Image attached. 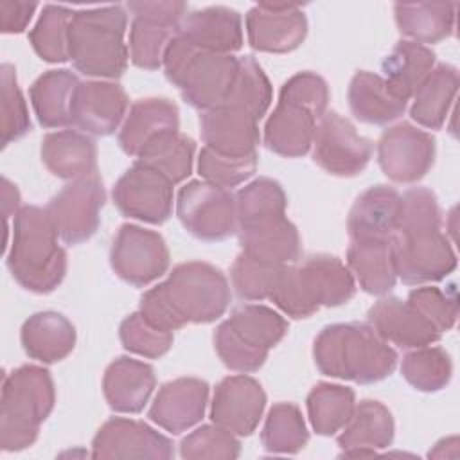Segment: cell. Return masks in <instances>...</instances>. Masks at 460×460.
Returning <instances> with one entry per match:
<instances>
[{
    "label": "cell",
    "instance_id": "cell-1",
    "mask_svg": "<svg viewBox=\"0 0 460 460\" xmlns=\"http://www.w3.org/2000/svg\"><path fill=\"white\" fill-rule=\"evenodd\" d=\"M397 277L408 286L438 282L456 268V253L442 232L437 196L413 187L401 196V210L392 234Z\"/></svg>",
    "mask_w": 460,
    "mask_h": 460
},
{
    "label": "cell",
    "instance_id": "cell-2",
    "mask_svg": "<svg viewBox=\"0 0 460 460\" xmlns=\"http://www.w3.org/2000/svg\"><path fill=\"white\" fill-rule=\"evenodd\" d=\"M232 300L221 270L208 262L189 261L172 268L169 277L140 298V313L153 325L176 331L187 323H210L225 314Z\"/></svg>",
    "mask_w": 460,
    "mask_h": 460
},
{
    "label": "cell",
    "instance_id": "cell-3",
    "mask_svg": "<svg viewBox=\"0 0 460 460\" xmlns=\"http://www.w3.org/2000/svg\"><path fill=\"white\" fill-rule=\"evenodd\" d=\"M316 368L329 377L372 385L388 377L397 365V352L368 323H332L314 340Z\"/></svg>",
    "mask_w": 460,
    "mask_h": 460
},
{
    "label": "cell",
    "instance_id": "cell-4",
    "mask_svg": "<svg viewBox=\"0 0 460 460\" xmlns=\"http://www.w3.org/2000/svg\"><path fill=\"white\" fill-rule=\"evenodd\" d=\"M58 232L45 208L27 205L14 214L7 268L27 291L47 295L66 275V252L58 244Z\"/></svg>",
    "mask_w": 460,
    "mask_h": 460
},
{
    "label": "cell",
    "instance_id": "cell-5",
    "mask_svg": "<svg viewBox=\"0 0 460 460\" xmlns=\"http://www.w3.org/2000/svg\"><path fill=\"white\" fill-rule=\"evenodd\" d=\"M356 293L354 275L338 257L309 255L284 266L270 300L291 318H307L320 307H336Z\"/></svg>",
    "mask_w": 460,
    "mask_h": 460
},
{
    "label": "cell",
    "instance_id": "cell-6",
    "mask_svg": "<svg viewBox=\"0 0 460 460\" xmlns=\"http://www.w3.org/2000/svg\"><path fill=\"white\" fill-rule=\"evenodd\" d=\"M128 14L122 5L74 11L68 27V56L84 75L117 79L128 68L124 43Z\"/></svg>",
    "mask_w": 460,
    "mask_h": 460
},
{
    "label": "cell",
    "instance_id": "cell-7",
    "mask_svg": "<svg viewBox=\"0 0 460 460\" xmlns=\"http://www.w3.org/2000/svg\"><path fill=\"white\" fill-rule=\"evenodd\" d=\"M56 402L52 376L47 368L22 365L2 377L0 449L22 451L38 438L40 426Z\"/></svg>",
    "mask_w": 460,
    "mask_h": 460
},
{
    "label": "cell",
    "instance_id": "cell-8",
    "mask_svg": "<svg viewBox=\"0 0 460 460\" xmlns=\"http://www.w3.org/2000/svg\"><path fill=\"white\" fill-rule=\"evenodd\" d=\"M164 70L189 106L207 111L219 106L232 92L239 58L203 50L176 34L165 50Z\"/></svg>",
    "mask_w": 460,
    "mask_h": 460
},
{
    "label": "cell",
    "instance_id": "cell-9",
    "mask_svg": "<svg viewBox=\"0 0 460 460\" xmlns=\"http://www.w3.org/2000/svg\"><path fill=\"white\" fill-rule=\"evenodd\" d=\"M288 332V322L261 304L237 305L214 332V349L223 365L234 372L259 370L270 349Z\"/></svg>",
    "mask_w": 460,
    "mask_h": 460
},
{
    "label": "cell",
    "instance_id": "cell-10",
    "mask_svg": "<svg viewBox=\"0 0 460 460\" xmlns=\"http://www.w3.org/2000/svg\"><path fill=\"white\" fill-rule=\"evenodd\" d=\"M176 216L183 228L201 241H225L237 234L235 196L205 180H192L180 189Z\"/></svg>",
    "mask_w": 460,
    "mask_h": 460
},
{
    "label": "cell",
    "instance_id": "cell-11",
    "mask_svg": "<svg viewBox=\"0 0 460 460\" xmlns=\"http://www.w3.org/2000/svg\"><path fill=\"white\" fill-rule=\"evenodd\" d=\"M106 192L99 172L66 183L45 207L59 239L65 244H81L99 228Z\"/></svg>",
    "mask_w": 460,
    "mask_h": 460
},
{
    "label": "cell",
    "instance_id": "cell-12",
    "mask_svg": "<svg viewBox=\"0 0 460 460\" xmlns=\"http://www.w3.org/2000/svg\"><path fill=\"white\" fill-rule=\"evenodd\" d=\"M372 142L358 135L352 122L336 111H325L314 128L313 160L332 176H356L372 158Z\"/></svg>",
    "mask_w": 460,
    "mask_h": 460
},
{
    "label": "cell",
    "instance_id": "cell-13",
    "mask_svg": "<svg viewBox=\"0 0 460 460\" xmlns=\"http://www.w3.org/2000/svg\"><path fill=\"white\" fill-rule=\"evenodd\" d=\"M117 277L131 286H147L169 268V250L158 232L138 225H122L110 250Z\"/></svg>",
    "mask_w": 460,
    "mask_h": 460
},
{
    "label": "cell",
    "instance_id": "cell-14",
    "mask_svg": "<svg viewBox=\"0 0 460 460\" xmlns=\"http://www.w3.org/2000/svg\"><path fill=\"white\" fill-rule=\"evenodd\" d=\"M172 185L162 172L135 160L117 180L111 198L122 216L162 225L172 214Z\"/></svg>",
    "mask_w": 460,
    "mask_h": 460
},
{
    "label": "cell",
    "instance_id": "cell-15",
    "mask_svg": "<svg viewBox=\"0 0 460 460\" xmlns=\"http://www.w3.org/2000/svg\"><path fill=\"white\" fill-rule=\"evenodd\" d=\"M377 162L392 181L415 183L435 162V138L408 122L395 124L377 142Z\"/></svg>",
    "mask_w": 460,
    "mask_h": 460
},
{
    "label": "cell",
    "instance_id": "cell-16",
    "mask_svg": "<svg viewBox=\"0 0 460 460\" xmlns=\"http://www.w3.org/2000/svg\"><path fill=\"white\" fill-rule=\"evenodd\" d=\"M246 34L259 52H291L307 36V18L298 4L261 2L246 14Z\"/></svg>",
    "mask_w": 460,
    "mask_h": 460
},
{
    "label": "cell",
    "instance_id": "cell-17",
    "mask_svg": "<svg viewBox=\"0 0 460 460\" xmlns=\"http://www.w3.org/2000/svg\"><path fill=\"white\" fill-rule=\"evenodd\" d=\"M172 442L142 420L113 417L92 440L93 458H172Z\"/></svg>",
    "mask_w": 460,
    "mask_h": 460
},
{
    "label": "cell",
    "instance_id": "cell-18",
    "mask_svg": "<svg viewBox=\"0 0 460 460\" xmlns=\"http://www.w3.org/2000/svg\"><path fill=\"white\" fill-rule=\"evenodd\" d=\"M266 408L261 383L250 376H228L214 390L210 419L234 435L248 437L255 431Z\"/></svg>",
    "mask_w": 460,
    "mask_h": 460
},
{
    "label": "cell",
    "instance_id": "cell-19",
    "mask_svg": "<svg viewBox=\"0 0 460 460\" xmlns=\"http://www.w3.org/2000/svg\"><path fill=\"white\" fill-rule=\"evenodd\" d=\"M259 119L248 110L221 102L219 106L201 111L199 135L207 147L228 156H248L257 153L261 140Z\"/></svg>",
    "mask_w": 460,
    "mask_h": 460
},
{
    "label": "cell",
    "instance_id": "cell-20",
    "mask_svg": "<svg viewBox=\"0 0 460 460\" xmlns=\"http://www.w3.org/2000/svg\"><path fill=\"white\" fill-rule=\"evenodd\" d=\"M128 102L124 88L117 83H79L72 99L70 126L90 135H111L124 119Z\"/></svg>",
    "mask_w": 460,
    "mask_h": 460
},
{
    "label": "cell",
    "instance_id": "cell-21",
    "mask_svg": "<svg viewBox=\"0 0 460 460\" xmlns=\"http://www.w3.org/2000/svg\"><path fill=\"white\" fill-rule=\"evenodd\" d=\"M368 325L385 340L401 349H419L440 340V332L408 300L385 296L367 313Z\"/></svg>",
    "mask_w": 460,
    "mask_h": 460
},
{
    "label": "cell",
    "instance_id": "cell-22",
    "mask_svg": "<svg viewBox=\"0 0 460 460\" xmlns=\"http://www.w3.org/2000/svg\"><path fill=\"white\" fill-rule=\"evenodd\" d=\"M207 401V381L198 377H178L162 385L147 417L165 431L178 435L203 419Z\"/></svg>",
    "mask_w": 460,
    "mask_h": 460
},
{
    "label": "cell",
    "instance_id": "cell-23",
    "mask_svg": "<svg viewBox=\"0 0 460 460\" xmlns=\"http://www.w3.org/2000/svg\"><path fill=\"white\" fill-rule=\"evenodd\" d=\"M316 119L320 117L307 106L279 95V104L264 126L266 147L286 158L307 155L313 146Z\"/></svg>",
    "mask_w": 460,
    "mask_h": 460
},
{
    "label": "cell",
    "instance_id": "cell-24",
    "mask_svg": "<svg viewBox=\"0 0 460 460\" xmlns=\"http://www.w3.org/2000/svg\"><path fill=\"white\" fill-rule=\"evenodd\" d=\"M178 36L203 50L232 54L243 47L241 14L225 5L194 11L181 20Z\"/></svg>",
    "mask_w": 460,
    "mask_h": 460
},
{
    "label": "cell",
    "instance_id": "cell-25",
    "mask_svg": "<svg viewBox=\"0 0 460 460\" xmlns=\"http://www.w3.org/2000/svg\"><path fill=\"white\" fill-rule=\"evenodd\" d=\"M338 446L341 456H370L377 449H385L394 440V417L390 410L372 399H363L341 428Z\"/></svg>",
    "mask_w": 460,
    "mask_h": 460
},
{
    "label": "cell",
    "instance_id": "cell-26",
    "mask_svg": "<svg viewBox=\"0 0 460 460\" xmlns=\"http://www.w3.org/2000/svg\"><path fill=\"white\" fill-rule=\"evenodd\" d=\"M180 126L178 106L165 97H149L135 101L119 131V146L129 156L140 151L162 135L176 133Z\"/></svg>",
    "mask_w": 460,
    "mask_h": 460
},
{
    "label": "cell",
    "instance_id": "cell-27",
    "mask_svg": "<svg viewBox=\"0 0 460 460\" xmlns=\"http://www.w3.org/2000/svg\"><path fill=\"white\" fill-rule=\"evenodd\" d=\"M156 385L151 365L120 356L111 361L102 377V392L111 410L119 413H138L147 404Z\"/></svg>",
    "mask_w": 460,
    "mask_h": 460
},
{
    "label": "cell",
    "instance_id": "cell-28",
    "mask_svg": "<svg viewBox=\"0 0 460 460\" xmlns=\"http://www.w3.org/2000/svg\"><path fill=\"white\" fill-rule=\"evenodd\" d=\"M401 210V194L388 185L363 190L347 219L350 239H392Z\"/></svg>",
    "mask_w": 460,
    "mask_h": 460
},
{
    "label": "cell",
    "instance_id": "cell-29",
    "mask_svg": "<svg viewBox=\"0 0 460 460\" xmlns=\"http://www.w3.org/2000/svg\"><path fill=\"white\" fill-rule=\"evenodd\" d=\"M25 354L41 363H58L75 347V327L56 311H40L29 316L20 332Z\"/></svg>",
    "mask_w": 460,
    "mask_h": 460
},
{
    "label": "cell",
    "instance_id": "cell-30",
    "mask_svg": "<svg viewBox=\"0 0 460 460\" xmlns=\"http://www.w3.org/2000/svg\"><path fill=\"white\" fill-rule=\"evenodd\" d=\"M41 162L58 178L77 180L97 169V146L86 133L63 129L41 140Z\"/></svg>",
    "mask_w": 460,
    "mask_h": 460
},
{
    "label": "cell",
    "instance_id": "cell-31",
    "mask_svg": "<svg viewBox=\"0 0 460 460\" xmlns=\"http://www.w3.org/2000/svg\"><path fill=\"white\" fill-rule=\"evenodd\" d=\"M347 264L365 293L386 295L395 286L392 239H350Z\"/></svg>",
    "mask_w": 460,
    "mask_h": 460
},
{
    "label": "cell",
    "instance_id": "cell-32",
    "mask_svg": "<svg viewBox=\"0 0 460 460\" xmlns=\"http://www.w3.org/2000/svg\"><path fill=\"white\" fill-rule=\"evenodd\" d=\"M349 106L359 122L385 126L404 113L406 101L388 88L383 75L359 70L349 84Z\"/></svg>",
    "mask_w": 460,
    "mask_h": 460
},
{
    "label": "cell",
    "instance_id": "cell-33",
    "mask_svg": "<svg viewBox=\"0 0 460 460\" xmlns=\"http://www.w3.org/2000/svg\"><path fill=\"white\" fill-rule=\"evenodd\" d=\"M433 66V50L410 40H401L399 43H395V47L381 65L385 74L383 79L386 81L388 88L406 102L428 79Z\"/></svg>",
    "mask_w": 460,
    "mask_h": 460
},
{
    "label": "cell",
    "instance_id": "cell-34",
    "mask_svg": "<svg viewBox=\"0 0 460 460\" xmlns=\"http://www.w3.org/2000/svg\"><path fill=\"white\" fill-rule=\"evenodd\" d=\"M237 237L243 253L253 259L279 266L295 264L300 259V235L296 226L288 217H280L261 226L237 230Z\"/></svg>",
    "mask_w": 460,
    "mask_h": 460
},
{
    "label": "cell",
    "instance_id": "cell-35",
    "mask_svg": "<svg viewBox=\"0 0 460 460\" xmlns=\"http://www.w3.org/2000/svg\"><path fill=\"white\" fill-rule=\"evenodd\" d=\"M79 79L72 70L59 68L41 74L29 88L38 122L43 128L70 126V108Z\"/></svg>",
    "mask_w": 460,
    "mask_h": 460
},
{
    "label": "cell",
    "instance_id": "cell-36",
    "mask_svg": "<svg viewBox=\"0 0 460 460\" xmlns=\"http://www.w3.org/2000/svg\"><path fill=\"white\" fill-rule=\"evenodd\" d=\"M453 2H404L395 4V23L401 34L415 43H438L453 34L455 29Z\"/></svg>",
    "mask_w": 460,
    "mask_h": 460
},
{
    "label": "cell",
    "instance_id": "cell-37",
    "mask_svg": "<svg viewBox=\"0 0 460 460\" xmlns=\"http://www.w3.org/2000/svg\"><path fill=\"white\" fill-rule=\"evenodd\" d=\"M458 90V70L442 63L431 70L428 79L413 93L410 117L428 129H440Z\"/></svg>",
    "mask_w": 460,
    "mask_h": 460
},
{
    "label": "cell",
    "instance_id": "cell-38",
    "mask_svg": "<svg viewBox=\"0 0 460 460\" xmlns=\"http://www.w3.org/2000/svg\"><path fill=\"white\" fill-rule=\"evenodd\" d=\"M288 198L282 185L271 178H257L237 190V230L253 228L286 216Z\"/></svg>",
    "mask_w": 460,
    "mask_h": 460
},
{
    "label": "cell",
    "instance_id": "cell-39",
    "mask_svg": "<svg viewBox=\"0 0 460 460\" xmlns=\"http://www.w3.org/2000/svg\"><path fill=\"white\" fill-rule=\"evenodd\" d=\"M356 394L349 386L318 383L307 395V413L313 429L318 435L331 437L340 431L354 411Z\"/></svg>",
    "mask_w": 460,
    "mask_h": 460
},
{
    "label": "cell",
    "instance_id": "cell-40",
    "mask_svg": "<svg viewBox=\"0 0 460 460\" xmlns=\"http://www.w3.org/2000/svg\"><path fill=\"white\" fill-rule=\"evenodd\" d=\"M194 151V140L176 131L149 142L137 156V162L156 169L172 183H180L192 172Z\"/></svg>",
    "mask_w": 460,
    "mask_h": 460
},
{
    "label": "cell",
    "instance_id": "cell-41",
    "mask_svg": "<svg viewBox=\"0 0 460 460\" xmlns=\"http://www.w3.org/2000/svg\"><path fill=\"white\" fill-rule=\"evenodd\" d=\"M309 440L302 411L293 402H277L268 411L261 442L268 453L295 455Z\"/></svg>",
    "mask_w": 460,
    "mask_h": 460
},
{
    "label": "cell",
    "instance_id": "cell-42",
    "mask_svg": "<svg viewBox=\"0 0 460 460\" xmlns=\"http://www.w3.org/2000/svg\"><path fill=\"white\" fill-rule=\"evenodd\" d=\"M74 11L65 5L47 4L29 32L34 52L47 63H63L68 56V27Z\"/></svg>",
    "mask_w": 460,
    "mask_h": 460
},
{
    "label": "cell",
    "instance_id": "cell-43",
    "mask_svg": "<svg viewBox=\"0 0 460 460\" xmlns=\"http://www.w3.org/2000/svg\"><path fill=\"white\" fill-rule=\"evenodd\" d=\"M401 374L415 390L438 392L451 381L453 363L442 347L426 345L402 358Z\"/></svg>",
    "mask_w": 460,
    "mask_h": 460
},
{
    "label": "cell",
    "instance_id": "cell-44",
    "mask_svg": "<svg viewBox=\"0 0 460 460\" xmlns=\"http://www.w3.org/2000/svg\"><path fill=\"white\" fill-rule=\"evenodd\" d=\"M176 34L178 27L144 18H133L128 47L131 63L144 70H156L164 66L165 50Z\"/></svg>",
    "mask_w": 460,
    "mask_h": 460
},
{
    "label": "cell",
    "instance_id": "cell-45",
    "mask_svg": "<svg viewBox=\"0 0 460 460\" xmlns=\"http://www.w3.org/2000/svg\"><path fill=\"white\" fill-rule=\"evenodd\" d=\"M273 99V90L268 75L261 68V65L253 59V56L239 58V74L232 86V92L223 102L237 104L250 113H253L259 120L268 111Z\"/></svg>",
    "mask_w": 460,
    "mask_h": 460
},
{
    "label": "cell",
    "instance_id": "cell-46",
    "mask_svg": "<svg viewBox=\"0 0 460 460\" xmlns=\"http://www.w3.org/2000/svg\"><path fill=\"white\" fill-rule=\"evenodd\" d=\"M284 266L253 259L241 252L230 268L232 288L241 300L255 302L270 298Z\"/></svg>",
    "mask_w": 460,
    "mask_h": 460
},
{
    "label": "cell",
    "instance_id": "cell-47",
    "mask_svg": "<svg viewBox=\"0 0 460 460\" xmlns=\"http://www.w3.org/2000/svg\"><path fill=\"white\" fill-rule=\"evenodd\" d=\"M0 135L2 147L22 138L31 131V117L27 102L16 81V70L13 65H2V92H0Z\"/></svg>",
    "mask_w": 460,
    "mask_h": 460
},
{
    "label": "cell",
    "instance_id": "cell-48",
    "mask_svg": "<svg viewBox=\"0 0 460 460\" xmlns=\"http://www.w3.org/2000/svg\"><path fill=\"white\" fill-rule=\"evenodd\" d=\"M119 338L128 352L156 359L169 352L174 334L172 331L160 329L147 322L140 311L122 320L119 327Z\"/></svg>",
    "mask_w": 460,
    "mask_h": 460
},
{
    "label": "cell",
    "instance_id": "cell-49",
    "mask_svg": "<svg viewBox=\"0 0 460 460\" xmlns=\"http://www.w3.org/2000/svg\"><path fill=\"white\" fill-rule=\"evenodd\" d=\"M255 171H257V153L248 156H228V155L216 153L207 146L199 151L198 172L208 183L230 189L252 178Z\"/></svg>",
    "mask_w": 460,
    "mask_h": 460
},
{
    "label": "cell",
    "instance_id": "cell-50",
    "mask_svg": "<svg viewBox=\"0 0 460 460\" xmlns=\"http://www.w3.org/2000/svg\"><path fill=\"white\" fill-rule=\"evenodd\" d=\"M241 444L228 429L217 424H205L180 442V455L189 460L199 458H237Z\"/></svg>",
    "mask_w": 460,
    "mask_h": 460
},
{
    "label": "cell",
    "instance_id": "cell-51",
    "mask_svg": "<svg viewBox=\"0 0 460 460\" xmlns=\"http://www.w3.org/2000/svg\"><path fill=\"white\" fill-rule=\"evenodd\" d=\"M408 302H411L440 334L453 329L458 316L455 286H449L446 291L435 286L415 288L410 291Z\"/></svg>",
    "mask_w": 460,
    "mask_h": 460
},
{
    "label": "cell",
    "instance_id": "cell-52",
    "mask_svg": "<svg viewBox=\"0 0 460 460\" xmlns=\"http://www.w3.org/2000/svg\"><path fill=\"white\" fill-rule=\"evenodd\" d=\"M133 18H144L171 27H180L187 13L185 2H129L126 5Z\"/></svg>",
    "mask_w": 460,
    "mask_h": 460
},
{
    "label": "cell",
    "instance_id": "cell-53",
    "mask_svg": "<svg viewBox=\"0 0 460 460\" xmlns=\"http://www.w3.org/2000/svg\"><path fill=\"white\" fill-rule=\"evenodd\" d=\"M38 4L36 2H18L2 0L0 2V31L4 34L23 32L31 22Z\"/></svg>",
    "mask_w": 460,
    "mask_h": 460
},
{
    "label": "cell",
    "instance_id": "cell-54",
    "mask_svg": "<svg viewBox=\"0 0 460 460\" xmlns=\"http://www.w3.org/2000/svg\"><path fill=\"white\" fill-rule=\"evenodd\" d=\"M2 210L5 221L11 214H18L20 210V192L7 178H2Z\"/></svg>",
    "mask_w": 460,
    "mask_h": 460
}]
</instances>
